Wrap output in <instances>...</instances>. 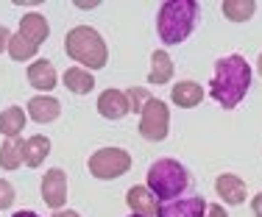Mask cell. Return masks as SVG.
<instances>
[{
	"instance_id": "obj_1",
	"label": "cell",
	"mask_w": 262,
	"mask_h": 217,
	"mask_svg": "<svg viewBox=\"0 0 262 217\" xmlns=\"http://www.w3.org/2000/svg\"><path fill=\"white\" fill-rule=\"evenodd\" d=\"M251 81H254V70L246 56H240V53L221 56L215 61V73H212V81H209L212 101L221 109L232 111L246 101Z\"/></svg>"
},
{
	"instance_id": "obj_2",
	"label": "cell",
	"mask_w": 262,
	"mask_h": 217,
	"mask_svg": "<svg viewBox=\"0 0 262 217\" xmlns=\"http://www.w3.org/2000/svg\"><path fill=\"white\" fill-rule=\"evenodd\" d=\"M201 6L195 0H165L157 11V36L165 47L182 45L198 26Z\"/></svg>"
},
{
	"instance_id": "obj_3",
	"label": "cell",
	"mask_w": 262,
	"mask_h": 217,
	"mask_svg": "<svg viewBox=\"0 0 262 217\" xmlns=\"http://www.w3.org/2000/svg\"><path fill=\"white\" fill-rule=\"evenodd\" d=\"M145 184L162 203L176 201V198H184V195H192V187H195L192 173L187 170L179 159H170V156H162L148 167Z\"/></svg>"
},
{
	"instance_id": "obj_4",
	"label": "cell",
	"mask_w": 262,
	"mask_h": 217,
	"mask_svg": "<svg viewBox=\"0 0 262 217\" xmlns=\"http://www.w3.org/2000/svg\"><path fill=\"white\" fill-rule=\"evenodd\" d=\"M64 53L84 70H103L109 64V45L92 26H76L64 36Z\"/></svg>"
},
{
	"instance_id": "obj_5",
	"label": "cell",
	"mask_w": 262,
	"mask_h": 217,
	"mask_svg": "<svg viewBox=\"0 0 262 217\" xmlns=\"http://www.w3.org/2000/svg\"><path fill=\"white\" fill-rule=\"evenodd\" d=\"M86 170H90V176L98 178V181H115V178L126 176L131 170V153L126 148H117V145L98 148V151L86 159Z\"/></svg>"
},
{
	"instance_id": "obj_6",
	"label": "cell",
	"mask_w": 262,
	"mask_h": 217,
	"mask_svg": "<svg viewBox=\"0 0 262 217\" xmlns=\"http://www.w3.org/2000/svg\"><path fill=\"white\" fill-rule=\"evenodd\" d=\"M170 134V109L162 98H151L140 114V136L148 142H162Z\"/></svg>"
},
{
	"instance_id": "obj_7",
	"label": "cell",
	"mask_w": 262,
	"mask_h": 217,
	"mask_svg": "<svg viewBox=\"0 0 262 217\" xmlns=\"http://www.w3.org/2000/svg\"><path fill=\"white\" fill-rule=\"evenodd\" d=\"M39 192H42V201L51 212H59V209H67V173L61 167H51V170L42 176V184H39Z\"/></svg>"
},
{
	"instance_id": "obj_8",
	"label": "cell",
	"mask_w": 262,
	"mask_h": 217,
	"mask_svg": "<svg viewBox=\"0 0 262 217\" xmlns=\"http://www.w3.org/2000/svg\"><path fill=\"white\" fill-rule=\"evenodd\" d=\"M95 109L103 120H123L126 114H131V103H128V95L123 89H103L95 101Z\"/></svg>"
},
{
	"instance_id": "obj_9",
	"label": "cell",
	"mask_w": 262,
	"mask_h": 217,
	"mask_svg": "<svg viewBox=\"0 0 262 217\" xmlns=\"http://www.w3.org/2000/svg\"><path fill=\"white\" fill-rule=\"evenodd\" d=\"M207 206L209 203L204 201L201 195H184V198H176V201H167L159 206V214L157 217H207Z\"/></svg>"
},
{
	"instance_id": "obj_10",
	"label": "cell",
	"mask_w": 262,
	"mask_h": 217,
	"mask_svg": "<svg viewBox=\"0 0 262 217\" xmlns=\"http://www.w3.org/2000/svg\"><path fill=\"white\" fill-rule=\"evenodd\" d=\"M215 192L226 206H243V203L248 201L246 181H243L240 176H234V173H221V176L215 178Z\"/></svg>"
},
{
	"instance_id": "obj_11",
	"label": "cell",
	"mask_w": 262,
	"mask_h": 217,
	"mask_svg": "<svg viewBox=\"0 0 262 217\" xmlns=\"http://www.w3.org/2000/svg\"><path fill=\"white\" fill-rule=\"evenodd\" d=\"M126 206L131 209V214H140V217H157L162 201L148 189V184H134L126 192Z\"/></svg>"
},
{
	"instance_id": "obj_12",
	"label": "cell",
	"mask_w": 262,
	"mask_h": 217,
	"mask_svg": "<svg viewBox=\"0 0 262 217\" xmlns=\"http://www.w3.org/2000/svg\"><path fill=\"white\" fill-rule=\"evenodd\" d=\"M26 78H28V84L36 89V95H48L51 89H56V84H59V76H56V67H53V61H48V59H36V61H31L28 64V70H26Z\"/></svg>"
},
{
	"instance_id": "obj_13",
	"label": "cell",
	"mask_w": 262,
	"mask_h": 217,
	"mask_svg": "<svg viewBox=\"0 0 262 217\" xmlns=\"http://www.w3.org/2000/svg\"><path fill=\"white\" fill-rule=\"evenodd\" d=\"M17 31H20L28 42H34L36 47H42L48 42V36H51V22H48V17L39 14V11H28V14L20 17V28Z\"/></svg>"
},
{
	"instance_id": "obj_14",
	"label": "cell",
	"mask_w": 262,
	"mask_h": 217,
	"mask_svg": "<svg viewBox=\"0 0 262 217\" xmlns=\"http://www.w3.org/2000/svg\"><path fill=\"white\" fill-rule=\"evenodd\" d=\"M26 111L34 123H42V126H45V123H56L61 117V103L51 95H34L28 101Z\"/></svg>"
},
{
	"instance_id": "obj_15",
	"label": "cell",
	"mask_w": 262,
	"mask_h": 217,
	"mask_svg": "<svg viewBox=\"0 0 262 217\" xmlns=\"http://www.w3.org/2000/svg\"><path fill=\"white\" fill-rule=\"evenodd\" d=\"M204 95H207V92H204V86L198 81H176L173 89H170V101H173V106H179V109L201 106Z\"/></svg>"
},
{
	"instance_id": "obj_16",
	"label": "cell",
	"mask_w": 262,
	"mask_h": 217,
	"mask_svg": "<svg viewBox=\"0 0 262 217\" xmlns=\"http://www.w3.org/2000/svg\"><path fill=\"white\" fill-rule=\"evenodd\" d=\"M26 164V139L14 136V139H3L0 145V170L14 173Z\"/></svg>"
},
{
	"instance_id": "obj_17",
	"label": "cell",
	"mask_w": 262,
	"mask_h": 217,
	"mask_svg": "<svg viewBox=\"0 0 262 217\" xmlns=\"http://www.w3.org/2000/svg\"><path fill=\"white\" fill-rule=\"evenodd\" d=\"M173 73H176V64H173L170 53H167L165 47L154 51L151 53V67H148V81L157 84V86H165V84H170Z\"/></svg>"
},
{
	"instance_id": "obj_18",
	"label": "cell",
	"mask_w": 262,
	"mask_h": 217,
	"mask_svg": "<svg viewBox=\"0 0 262 217\" xmlns=\"http://www.w3.org/2000/svg\"><path fill=\"white\" fill-rule=\"evenodd\" d=\"M61 84H64L67 92H73V95H90V92L95 89V76H92L90 70H84V67L73 64L61 73Z\"/></svg>"
},
{
	"instance_id": "obj_19",
	"label": "cell",
	"mask_w": 262,
	"mask_h": 217,
	"mask_svg": "<svg viewBox=\"0 0 262 217\" xmlns=\"http://www.w3.org/2000/svg\"><path fill=\"white\" fill-rule=\"evenodd\" d=\"M26 123H28V111L23 106H6L0 111V134H3V139L20 136L23 128H26Z\"/></svg>"
},
{
	"instance_id": "obj_20",
	"label": "cell",
	"mask_w": 262,
	"mask_h": 217,
	"mask_svg": "<svg viewBox=\"0 0 262 217\" xmlns=\"http://www.w3.org/2000/svg\"><path fill=\"white\" fill-rule=\"evenodd\" d=\"M51 156V139L45 134H34L26 139V167L36 170L45 164V159Z\"/></svg>"
},
{
	"instance_id": "obj_21",
	"label": "cell",
	"mask_w": 262,
	"mask_h": 217,
	"mask_svg": "<svg viewBox=\"0 0 262 217\" xmlns=\"http://www.w3.org/2000/svg\"><path fill=\"white\" fill-rule=\"evenodd\" d=\"M221 11L229 22H248L257 14V3L254 0H223Z\"/></svg>"
},
{
	"instance_id": "obj_22",
	"label": "cell",
	"mask_w": 262,
	"mask_h": 217,
	"mask_svg": "<svg viewBox=\"0 0 262 217\" xmlns=\"http://www.w3.org/2000/svg\"><path fill=\"white\" fill-rule=\"evenodd\" d=\"M36 53H39V47L34 42H28L20 31L11 34V42H9V59L11 61H31V59L36 61Z\"/></svg>"
},
{
	"instance_id": "obj_23",
	"label": "cell",
	"mask_w": 262,
	"mask_h": 217,
	"mask_svg": "<svg viewBox=\"0 0 262 217\" xmlns=\"http://www.w3.org/2000/svg\"><path fill=\"white\" fill-rule=\"evenodd\" d=\"M126 95H128V103H131V111H134V114H142L145 103L154 98V95H148L145 86H131V89H126Z\"/></svg>"
},
{
	"instance_id": "obj_24",
	"label": "cell",
	"mask_w": 262,
	"mask_h": 217,
	"mask_svg": "<svg viewBox=\"0 0 262 217\" xmlns=\"http://www.w3.org/2000/svg\"><path fill=\"white\" fill-rule=\"evenodd\" d=\"M17 201V189L11 181H6V178H0V212H6V209H11Z\"/></svg>"
},
{
	"instance_id": "obj_25",
	"label": "cell",
	"mask_w": 262,
	"mask_h": 217,
	"mask_svg": "<svg viewBox=\"0 0 262 217\" xmlns=\"http://www.w3.org/2000/svg\"><path fill=\"white\" fill-rule=\"evenodd\" d=\"M9 42H11V31L0 26V53H9Z\"/></svg>"
},
{
	"instance_id": "obj_26",
	"label": "cell",
	"mask_w": 262,
	"mask_h": 217,
	"mask_svg": "<svg viewBox=\"0 0 262 217\" xmlns=\"http://www.w3.org/2000/svg\"><path fill=\"white\" fill-rule=\"evenodd\" d=\"M207 217H229L226 206H217V203H209L207 206Z\"/></svg>"
},
{
	"instance_id": "obj_27",
	"label": "cell",
	"mask_w": 262,
	"mask_h": 217,
	"mask_svg": "<svg viewBox=\"0 0 262 217\" xmlns=\"http://www.w3.org/2000/svg\"><path fill=\"white\" fill-rule=\"evenodd\" d=\"M73 6H76L78 11H92V9H98L101 3H98V0H76Z\"/></svg>"
},
{
	"instance_id": "obj_28",
	"label": "cell",
	"mask_w": 262,
	"mask_h": 217,
	"mask_svg": "<svg viewBox=\"0 0 262 217\" xmlns=\"http://www.w3.org/2000/svg\"><path fill=\"white\" fill-rule=\"evenodd\" d=\"M251 214L254 217H262V192H257V195L251 198Z\"/></svg>"
},
{
	"instance_id": "obj_29",
	"label": "cell",
	"mask_w": 262,
	"mask_h": 217,
	"mask_svg": "<svg viewBox=\"0 0 262 217\" xmlns=\"http://www.w3.org/2000/svg\"><path fill=\"white\" fill-rule=\"evenodd\" d=\"M51 217H84V214H78L76 209H59V212H53Z\"/></svg>"
},
{
	"instance_id": "obj_30",
	"label": "cell",
	"mask_w": 262,
	"mask_h": 217,
	"mask_svg": "<svg viewBox=\"0 0 262 217\" xmlns=\"http://www.w3.org/2000/svg\"><path fill=\"white\" fill-rule=\"evenodd\" d=\"M11 217H39L36 212H31V209H20V212H14Z\"/></svg>"
},
{
	"instance_id": "obj_31",
	"label": "cell",
	"mask_w": 262,
	"mask_h": 217,
	"mask_svg": "<svg viewBox=\"0 0 262 217\" xmlns=\"http://www.w3.org/2000/svg\"><path fill=\"white\" fill-rule=\"evenodd\" d=\"M257 73H259V78H262V53H259V59H257Z\"/></svg>"
},
{
	"instance_id": "obj_32",
	"label": "cell",
	"mask_w": 262,
	"mask_h": 217,
	"mask_svg": "<svg viewBox=\"0 0 262 217\" xmlns=\"http://www.w3.org/2000/svg\"><path fill=\"white\" fill-rule=\"evenodd\" d=\"M128 217H140V214H128Z\"/></svg>"
}]
</instances>
